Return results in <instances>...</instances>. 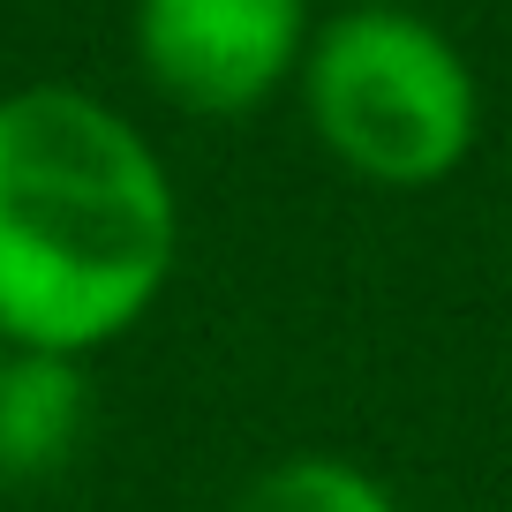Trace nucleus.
Returning a JSON list of instances; mask_svg holds the SVG:
<instances>
[{
  "label": "nucleus",
  "mask_w": 512,
  "mask_h": 512,
  "mask_svg": "<svg viewBox=\"0 0 512 512\" xmlns=\"http://www.w3.org/2000/svg\"><path fill=\"white\" fill-rule=\"evenodd\" d=\"M174 241V181L106 98H0V339L16 354L76 362L121 339L166 294Z\"/></svg>",
  "instance_id": "1"
},
{
  "label": "nucleus",
  "mask_w": 512,
  "mask_h": 512,
  "mask_svg": "<svg viewBox=\"0 0 512 512\" xmlns=\"http://www.w3.org/2000/svg\"><path fill=\"white\" fill-rule=\"evenodd\" d=\"M302 106L317 144L377 189H437L482 128L475 68L407 8H347L309 31Z\"/></svg>",
  "instance_id": "2"
},
{
  "label": "nucleus",
  "mask_w": 512,
  "mask_h": 512,
  "mask_svg": "<svg viewBox=\"0 0 512 512\" xmlns=\"http://www.w3.org/2000/svg\"><path fill=\"white\" fill-rule=\"evenodd\" d=\"M309 53V0H136V61L174 106L256 113Z\"/></svg>",
  "instance_id": "3"
},
{
  "label": "nucleus",
  "mask_w": 512,
  "mask_h": 512,
  "mask_svg": "<svg viewBox=\"0 0 512 512\" xmlns=\"http://www.w3.org/2000/svg\"><path fill=\"white\" fill-rule=\"evenodd\" d=\"M83 407H91V392L68 354H16L0 369V475H53L83 437Z\"/></svg>",
  "instance_id": "4"
},
{
  "label": "nucleus",
  "mask_w": 512,
  "mask_h": 512,
  "mask_svg": "<svg viewBox=\"0 0 512 512\" xmlns=\"http://www.w3.org/2000/svg\"><path fill=\"white\" fill-rule=\"evenodd\" d=\"M234 512H400V505H392L384 482L362 475L354 460H332V452H294V460L264 467V475L234 497Z\"/></svg>",
  "instance_id": "5"
},
{
  "label": "nucleus",
  "mask_w": 512,
  "mask_h": 512,
  "mask_svg": "<svg viewBox=\"0 0 512 512\" xmlns=\"http://www.w3.org/2000/svg\"><path fill=\"white\" fill-rule=\"evenodd\" d=\"M0 347H8V339H0ZM0 369H8V354H0Z\"/></svg>",
  "instance_id": "6"
}]
</instances>
